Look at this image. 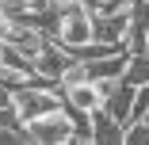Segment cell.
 <instances>
[{
    "instance_id": "obj_1",
    "label": "cell",
    "mask_w": 149,
    "mask_h": 145,
    "mask_svg": "<svg viewBox=\"0 0 149 145\" xmlns=\"http://www.w3.org/2000/svg\"><path fill=\"white\" fill-rule=\"evenodd\" d=\"M54 38L61 42L65 50L92 42V12H88L80 0L61 4V8H57V31H54Z\"/></svg>"
},
{
    "instance_id": "obj_2",
    "label": "cell",
    "mask_w": 149,
    "mask_h": 145,
    "mask_svg": "<svg viewBox=\"0 0 149 145\" xmlns=\"http://www.w3.org/2000/svg\"><path fill=\"white\" fill-rule=\"evenodd\" d=\"M27 134H31L35 145H73V119L69 111H50V114H38V119L23 122Z\"/></svg>"
},
{
    "instance_id": "obj_3",
    "label": "cell",
    "mask_w": 149,
    "mask_h": 145,
    "mask_svg": "<svg viewBox=\"0 0 149 145\" xmlns=\"http://www.w3.org/2000/svg\"><path fill=\"white\" fill-rule=\"evenodd\" d=\"M65 99L57 96V88H50V84H23V88L15 92V111L23 122L38 119V114H50V111H61Z\"/></svg>"
},
{
    "instance_id": "obj_4",
    "label": "cell",
    "mask_w": 149,
    "mask_h": 145,
    "mask_svg": "<svg viewBox=\"0 0 149 145\" xmlns=\"http://www.w3.org/2000/svg\"><path fill=\"white\" fill-rule=\"evenodd\" d=\"M73 65V53L61 46V42H57V38H50L38 53H35V73L50 84V88H57V80H61L65 76V69Z\"/></svg>"
},
{
    "instance_id": "obj_5",
    "label": "cell",
    "mask_w": 149,
    "mask_h": 145,
    "mask_svg": "<svg viewBox=\"0 0 149 145\" xmlns=\"http://www.w3.org/2000/svg\"><path fill=\"white\" fill-rule=\"evenodd\" d=\"M57 96H61L65 103H73V107H84V111H96V107H103V84L100 80H92V76H80V80H73V84H57Z\"/></svg>"
},
{
    "instance_id": "obj_6",
    "label": "cell",
    "mask_w": 149,
    "mask_h": 145,
    "mask_svg": "<svg viewBox=\"0 0 149 145\" xmlns=\"http://www.w3.org/2000/svg\"><path fill=\"white\" fill-rule=\"evenodd\" d=\"M126 31H130V4L115 8V12L92 15V38H103V42H126Z\"/></svg>"
},
{
    "instance_id": "obj_7",
    "label": "cell",
    "mask_w": 149,
    "mask_h": 145,
    "mask_svg": "<svg viewBox=\"0 0 149 145\" xmlns=\"http://www.w3.org/2000/svg\"><path fill=\"white\" fill-rule=\"evenodd\" d=\"M126 50H130V53H145V50H149V0H130Z\"/></svg>"
},
{
    "instance_id": "obj_8",
    "label": "cell",
    "mask_w": 149,
    "mask_h": 145,
    "mask_svg": "<svg viewBox=\"0 0 149 145\" xmlns=\"http://www.w3.org/2000/svg\"><path fill=\"white\" fill-rule=\"evenodd\" d=\"M126 137V122H118L107 107L92 111V145H123Z\"/></svg>"
},
{
    "instance_id": "obj_9",
    "label": "cell",
    "mask_w": 149,
    "mask_h": 145,
    "mask_svg": "<svg viewBox=\"0 0 149 145\" xmlns=\"http://www.w3.org/2000/svg\"><path fill=\"white\" fill-rule=\"evenodd\" d=\"M65 111L73 119V145H92V111L73 107V103H65Z\"/></svg>"
},
{
    "instance_id": "obj_10",
    "label": "cell",
    "mask_w": 149,
    "mask_h": 145,
    "mask_svg": "<svg viewBox=\"0 0 149 145\" xmlns=\"http://www.w3.org/2000/svg\"><path fill=\"white\" fill-rule=\"evenodd\" d=\"M126 80H134V84H149V53H130Z\"/></svg>"
},
{
    "instance_id": "obj_11",
    "label": "cell",
    "mask_w": 149,
    "mask_h": 145,
    "mask_svg": "<svg viewBox=\"0 0 149 145\" xmlns=\"http://www.w3.org/2000/svg\"><path fill=\"white\" fill-rule=\"evenodd\" d=\"M123 145H149V122H145V119L126 122V137H123Z\"/></svg>"
},
{
    "instance_id": "obj_12",
    "label": "cell",
    "mask_w": 149,
    "mask_h": 145,
    "mask_svg": "<svg viewBox=\"0 0 149 145\" xmlns=\"http://www.w3.org/2000/svg\"><path fill=\"white\" fill-rule=\"evenodd\" d=\"M0 8H4V12H15V8H27V0H0Z\"/></svg>"
},
{
    "instance_id": "obj_13",
    "label": "cell",
    "mask_w": 149,
    "mask_h": 145,
    "mask_svg": "<svg viewBox=\"0 0 149 145\" xmlns=\"http://www.w3.org/2000/svg\"><path fill=\"white\" fill-rule=\"evenodd\" d=\"M141 119H145V122H149V111H145V114H141Z\"/></svg>"
},
{
    "instance_id": "obj_14",
    "label": "cell",
    "mask_w": 149,
    "mask_h": 145,
    "mask_svg": "<svg viewBox=\"0 0 149 145\" xmlns=\"http://www.w3.org/2000/svg\"><path fill=\"white\" fill-rule=\"evenodd\" d=\"M145 53H149V50H145Z\"/></svg>"
}]
</instances>
